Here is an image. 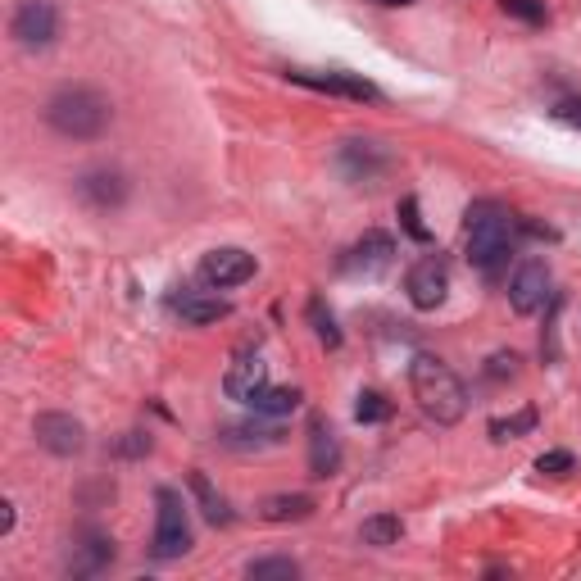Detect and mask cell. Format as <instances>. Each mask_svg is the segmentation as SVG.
<instances>
[{"mask_svg":"<svg viewBox=\"0 0 581 581\" xmlns=\"http://www.w3.org/2000/svg\"><path fill=\"white\" fill-rule=\"evenodd\" d=\"M518 214L500 200H473L463 214V241H468V264L495 277L509 264L513 246H518Z\"/></svg>","mask_w":581,"mask_h":581,"instance_id":"cell-1","label":"cell"},{"mask_svg":"<svg viewBox=\"0 0 581 581\" xmlns=\"http://www.w3.org/2000/svg\"><path fill=\"white\" fill-rule=\"evenodd\" d=\"M409 391H414L418 409L441 427H454L468 414V391H463L459 373L436 355H414V364H409Z\"/></svg>","mask_w":581,"mask_h":581,"instance_id":"cell-2","label":"cell"},{"mask_svg":"<svg viewBox=\"0 0 581 581\" xmlns=\"http://www.w3.org/2000/svg\"><path fill=\"white\" fill-rule=\"evenodd\" d=\"M41 119L69 141H96L100 132L114 123V105H109V96H100L96 87H60L46 100Z\"/></svg>","mask_w":581,"mask_h":581,"instance_id":"cell-3","label":"cell"},{"mask_svg":"<svg viewBox=\"0 0 581 581\" xmlns=\"http://www.w3.org/2000/svg\"><path fill=\"white\" fill-rule=\"evenodd\" d=\"M187 550H191L187 504H182V495L173 491V486H159L155 491V545H150V554H155L159 563H173Z\"/></svg>","mask_w":581,"mask_h":581,"instance_id":"cell-4","label":"cell"},{"mask_svg":"<svg viewBox=\"0 0 581 581\" xmlns=\"http://www.w3.org/2000/svg\"><path fill=\"white\" fill-rule=\"evenodd\" d=\"M10 37L23 50H46L60 37V10L55 0H19V10L10 19Z\"/></svg>","mask_w":581,"mask_h":581,"instance_id":"cell-5","label":"cell"},{"mask_svg":"<svg viewBox=\"0 0 581 581\" xmlns=\"http://www.w3.org/2000/svg\"><path fill=\"white\" fill-rule=\"evenodd\" d=\"M404 291H409V305L423 309V314L441 309L445 296H450V264H445V255L418 259V264L409 268V277H404Z\"/></svg>","mask_w":581,"mask_h":581,"instance_id":"cell-6","label":"cell"},{"mask_svg":"<svg viewBox=\"0 0 581 581\" xmlns=\"http://www.w3.org/2000/svg\"><path fill=\"white\" fill-rule=\"evenodd\" d=\"M32 436H37V445L46 454H55V459H73V454L87 450V427L73 414H60V409H46V414L32 418Z\"/></svg>","mask_w":581,"mask_h":581,"instance_id":"cell-7","label":"cell"},{"mask_svg":"<svg viewBox=\"0 0 581 581\" xmlns=\"http://www.w3.org/2000/svg\"><path fill=\"white\" fill-rule=\"evenodd\" d=\"M286 82H296V87H309V91H323V96H341V100H359V105H382V87H373L368 78L359 73H305V69H291Z\"/></svg>","mask_w":581,"mask_h":581,"instance_id":"cell-8","label":"cell"},{"mask_svg":"<svg viewBox=\"0 0 581 581\" xmlns=\"http://www.w3.org/2000/svg\"><path fill=\"white\" fill-rule=\"evenodd\" d=\"M550 286L554 282H550V268H545V259H522L518 273H513V282H509V305H513V314H522V318L541 314L545 300L554 296Z\"/></svg>","mask_w":581,"mask_h":581,"instance_id":"cell-9","label":"cell"},{"mask_svg":"<svg viewBox=\"0 0 581 581\" xmlns=\"http://www.w3.org/2000/svg\"><path fill=\"white\" fill-rule=\"evenodd\" d=\"M255 277V255L241 246H218L200 259V282L214 286V291H232V286L250 282Z\"/></svg>","mask_w":581,"mask_h":581,"instance_id":"cell-10","label":"cell"},{"mask_svg":"<svg viewBox=\"0 0 581 581\" xmlns=\"http://www.w3.org/2000/svg\"><path fill=\"white\" fill-rule=\"evenodd\" d=\"M391 168V150H382L377 141H345L341 146V173L350 182H377Z\"/></svg>","mask_w":581,"mask_h":581,"instance_id":"cell-11","label":"cell"},{"mask_svg":"<svg viewBox=\"0 0 581 581\" xmlns=\"http://www.w3.org/2000/svg\"><path fill=\"white\" fill-rule=\"evenodd\" d=\"M78 196L91 209H119L128 200V178H123L119 168H91V173L78 178Z\"/></svg>","mask_w":581,"mask_h":581,"instance_id":"cell-12","label":"cell"},{"mask_svg":"<svg viewBox=\"0 0 581 581\" xmlns=\"http://www.w3.org/2000/svg\"><path fill=\"white\" fill-rule=\"evenodd\" d=\"M264 386H268V364L259 355H237L232 368H227V377H223V395L227 400H237V404H250Z\"/></svg>","mask_w":581,"mask_h":581,"instance_id":"cell-13","label":"cell"},{"mask_svg":"<svg viewBox=\"0 0 581 581\" xmlns=\"http://www.w3.org/2000/svg\"><path fill=\"white\" fill-rule=\"evenodd\" d=\"M336 473H341V441L323 418H309V477L327 482Z\"/></svg>","mask_w":581,"mask_h":581,"instance_id":"cell-14","label":"cell"},{"mask_svg":"<svg viewBox=\"0 0 581 581\" xmlns=\"http://www.w3.org/2000/svg\"><path fill=\"white\" fill-rule=\"evenodd\" d=\"M395 255V241L391 232H364V237L355 241V250L345 255V273H377V268H386Z\"/></svg>","mask_w":581,"mask_h":581,"instance_id":"cell-15","label":"cell"},{"mask_svg":"<svg viewBox=\"0 0 581 581\" xmlns=\"http://www.w3.org/2000/svg\"><path fill=\"white\" fill-rule=\"evenodd\" d=\"M318 504L309 500V495H268V500H259V518L264 522H305L314 518Z\"/></svg>","mask_w":581,"mask_h":581,"instance_id":"cell-16","label":"cell"},{"mask_svg":"<svg viewBox=\"0 0 581 581\" xmlns=\"http://www.w3.org/2000/svg\"><path fill=\"white\" fill-rule=\"evenodd\" d=\"M187 486H191V495H196L200 513H205L214 527H227V522H232V509H227V500L214 491V482H209L200 468H191V473H187Z\"/></svg>","mask_w":581,"mask_h":581,"instance_id":"cell-17","label":"cell"},{"mask_svg":"<svg viewBox=\"0 0 581 581\" xmlns=\"http://www.w3.org/2000/svg\"><path fill=\"white\" fill-rule=\"evenodd\" d=\"M300 404H305V395H300L296 386H264V391L250 400V409L264 418H291Z\"/></svg>","mask_w":581,"mask_h":581,"instance_id":"cell-18","label":"cell"},{"mask_svg":"<svg viewBox=\"0 0 581 581\" xmlns=\"http://www.w3.org/2000/svg\"><path fill=\"white\" fill-rule=\"evenodd\" d=\"M173 309H178L182 323H191V327H205V323H218V318H232V300H218V296H182Z\"/></svg>","mask_w":581,"mask_h":581,"instance_id":"cell-19","label":"cell"},{"mask_svg":"<svg viewBox=\"0 0 581 581\" xmlns=\"http://www.w3.org/2000/svg\"><path fill=\"white\" fill-rule=\"evenodd\" d=\"M400 536H404L400 513H373V518L359 527V541L377 545V550H386V545H400Z\"/></svg>","mask_w":581,"mask_h":581,"instance_id":"cell-20","label":"cell"},{"mask_svg":"<svg viewBox=\"0 0 581 581\" xmlns=\"http://www.w3.org/2000/svg\"><path fill=\"white\" fill-rule=\"evenodd\" d=\"M536 423H541V414H536V404H527V409H518V414H509V418H491V441H518V436H527V432H536Z\"/></svg>","mask_w":581,"mask_h":581,"instance_id":"cell-21","label":"cell"},{"mask_svg":"<svg viewBox=\"0 0 581 581\" xmlns=\"http://www.w3.org/2000/svg\"><path fill=\"white\" fill-rule=\"evenodd\" d=\"M305 314H309V323H314V336L327 345V350H341V327H336V314L323 305V296H309V305H305Z\"/></svg>","mask_w":581,"mask_h":581,"instance_id":"cell-22","label":"cell"},{"mask_svg":"<svg viewBox=\"0 0 581 581\" xmlns=\"http://www.w3.org/2000/svg\"><path fill=\"white\" fill-rule=\"evenodd\" d=\"M218 441L223 445H241V450H250V445H277L282 441V432H277V427H227L223 436H218Z\"/></svg>","mask_w":581,"mask_h":581,"instance_id":"cell-23","label":"cell"},{"mask_svg":"<svg viewBox=\"0 0 581 581\" xmlns=\"http://www.w3.org/2000/svg\"><path fill=\"white\" fill-rule=\"evenodd\" d=\"M250 581H296L300 577V563L296 559H255L246 568Z\"/></svg>","mask_w":581,"mask_h":581,"instance_id":"cell-24","label":"cell"},{"mask_svg":"<svg viewBox=\"0 0 581 581\" xmlns=\"http://www.w3.org/2000/svg\"><path fill=\"white\" fill-rule=\"evenodd\" d=\"M400 227L418 241V246H432V232H427L423 214H418V196H404V200H400Z\"/></svg>","mask_w":581,"mask_h":581,"instance_id":"cell-25","label":"cell"},{"mask_svg":"<svg viewBox=\"0 0 581 581\" xmlns=\"http://www.w3.org/2000/svg\"><path fill=\"white\" fill-rule=\"evenodd\" d=\"M355 418L359 423H386V418H391V400H386L382 391H359Z\"/></svg>","mask_w":581,"mask_h":581,"instance_id":"cell-26","label":"cell"},{"mask_svg":"<svg viewBox=\"0 0 581 581\" xmlns=\"http://www.w3.org/2000/svg\"><path fill=\"white\" fill-rule=\"evenodd\" d=\"M500 10L509 14V19L532 23V28H541V23L550 19V10H545V0H500Z\"/></svg>","mask_w":581,"mask_h":581,"instance_id":"cell-27","label":"cell"},{"mask_svg":"<svg viewBox=\"0 0 581 581\" xmlns=\"http://www.w3.org/2000/svg\"><path fill=\"white\" fill-rule=\"evenodd\" d=\"M577 468V454L572 450H545L541 459H536V473H545V477H563V473H572Z\"/></svg>","mask_w":581,"mask_h":581,"instance_id":"cell-28","label":"cell"},{"mask_svg":"<svg viewBox=\"0 0 581 581\" xmlns=\"http://www.w3.org/2000/svg\"><path fill=\"white\" fill-rule=\"evenodd\" d=\"M550 114H554V119H559V123H568V128H577V132H581V96L559 100V105H554Z\"/></svg>","mask_w":581,"mask_h":581,"instance_id":"cell-29","label":"cell"},{"mask_svg":"<svg viewBox=\"0 0 581 581\" xmlns=\"http://www.w3.org/2000/svg\"><path fill=\"white\" fill-rule=\"evenodd\" d=\"M119 454L123 459H141V454H150V432H128L119 441Z\"/></svg>","mask_w":581,"mask_h":581,"instance_id":"cell-30","label":"cell"},{"mask_svg":"<svg viewBox=\"0 0 581 581\" xmlns=\"http://www.w3.org/2000/svg\"><path fill=\"white\" fill-rule=\"evenodd\" d=\"M486 373H491V377H513V373H518V355H513V350H509V355H504V350H500V355H491V368H486Z\"/></svg>","mask_w":581,"mask_h":581,"instance_id":"cell-31","label":"cell"},{"mask_svg":"<svg viewBox=\"0 0 581 581\" xmlns=\"http://www.w3.org/2000/svg\"><path fill=\"white\" fill-rule=\"evenodd\" d=\"M0 532H5V536L14 532V504L10 500H5V522H0Z\"/></svg>","mask_w":581,"mask_h":581,"instance_id":"cell-32","label":"cell"},{"mask_svg":"<svg viewBox=\"0 0 581 581\" xmlns=\"http://www.w3.org/2000/svg\"><path fill=\"white\" fill-rule=\"evenodd\" d=\"M377 5H391L395 10V5H414V0H377Z\"/></svg>","mask_w":581,"mask_h":581,"instance_id":"cell-33","label":"cell"}]
</instances>
